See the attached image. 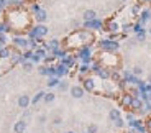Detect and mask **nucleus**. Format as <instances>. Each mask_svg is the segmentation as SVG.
<instances>
[{
    "label": "nucleus",
    "mask_w": 151,
    "mask_h": 133,
    "mask_svg": "<svg viewBox=\"0 0 151 133\" xmlns=\"http://www.w3.org/2000/svg\"><path fill=\"white\" fill-rule=\"evenodd\" d=\"M100 46H102V50L109 51V53H113V51L118 50V43L113 41V40H104V41L100 43Z\"/></svg>",
    "instance_id": "obj_1"
},
{
    "label": "nucleus",
    "mask_w": 151,
    "mask_h": 133,
    "mask_svg": "<svg viewBox=\"0 0 151 133\" xmlns=\"http://www.w3.org/2000/svg\"><path fill=\"white\" fill-rule=\"evenodd\" d=\"M17 104H18L20 109H28V107H30V104H31L30 95H27V94L18 95V100H17Z\"/></svg>",
    "instance_id": "obj_2"
},
{
    "label": "nucleus",
    "mask_w": 151,
    "mask_h": 133,
    "mask_svg": "<svg viewBox=\"0 0 151 133\" xmlns=\"http://www.w3.org/2000/svg\"><path fill=\"white\" fill-rule=\"evenodd\" d=\"M69 91H71V95L74 97V99H82L84 94H86V91H84L82 86H72Z\"/></svg>",
    "instance_id": "obj_3"
},
{
    "label": "nucleus",
    "mask_w": 151,
    "mask_h": 133,
    "mask_svg": "<svg viewBox=\"0 0 151 133\" xmlns=\"http://www.w3.org/2000/svg\"><path fill=\"white\" fill-rule=\"evenodd\" d=\"M12 43H13V46H17V48H27V46L30 45V41L22 38V36H15V38L12 40Z\"/></svg>",
    "instance_id": "obj_4"
},
{
    "label": "nucleus",
    "mask_w": 151,
    "mask_h": 133,
    "mask_svg": "<svg viewBox=\"0 0 151 133\" xmlns=\"http://www.w3.org/2000/svg\"><path fill=\"white\" fill-rule=\"evenodd\" d=\"M13 132L15 133H25L27 132V122H25V120H18V122L13 125Z\"/></svg>",
    "instance_id": "obj_5"
},
{
    "label": "nucleus",
    "mask_w": 151,
    "mask_h": 133,
    "mask_svg": "<svg viewBox=\"0 0 151 133\" xmlns=\"http://www.w3.org/2000/svg\"><path fill=\"white\" fill-rule=\"evenodd\" d=\"M46 18H48V15H46V12L43 10V8H40V10H38L36 13H35V20H36V22L40 23V25H41V23H45V22H46Z\"/></svg>",
    "instance_id": "obj_6"
},
{
    "label": "nucleus",
    "mask_w": 151,
    "mask_h": 133,
    "mask_svg": "<svg viewBox=\"0 0 151 133\" xmlns=\"http://www.w3.org/2000/svg\"><path fill=\"white\" fill-rule=\"evenodd\" d=\"M82 17H84V20H86V22H92V20L97 18V13H95V10H86L82 13Z\"/></svg>",
    "instance_id": "obj_7"
},
{
    "label": "nucleus",
    "mask_w": 151,
    "mask_h": 133,
    "mask_svg": "<svg viewBox=\"0 0 151 133\" xmlns=\"http://www.w3.org/2000/svg\"><path fill=\"white\" fill-rule=\"evenodd\" d=\"M84 91H89V92H92L95 89V84H94V79H91V77H89V79H86L84 81Z\"/></svg>",
    "instance_id": "obj_8"
},
{
    "label": "nucleus",
    "mask_w": 151,
    "mask_h": 133,
    "mask_svg": "<svg viewBox=\"0 0 151 133\" xmlns=\"http://www.w3.org/2000/svg\"><path fill=\"white\" fill-rule=\"evenodd\" d=\"M84 27L86 28H95V30H97V28H102V23L95 18V20H92V22H86L84 23Z\"/></svg>",
    "instance_id": "obj_9"
},
{
    "label": "nucleus",
    "mask_w": 151,
    "mask_h": 133,
    "mask_svg": "<svg viewBox=\"0 0 151 133\" xmlns=\"http://www.w3.org/2000/svg\"><path fill=\"white\" fill-rule=\"evenodd\" d=\"M120 117H122V114H120V110H118V109H112V110H110V114H109L110 122H115V120H118Z\"/></svg>",
    "instance_id": "obj_10"
},
{
    "label": "nucleus",
    "mask_w": 151,
    "mask_h": 133,
    "mask_svg": "<svg viewBox=\"0 0 151 133\" xmlns=\"http://www.w3.org/2000/svg\"><path fill=\"white\" fill-rule=\"evenodd\" d=\"M12 56V50L10 48H0V59H7Z\"/></svg>",
    "instance_id": "obj_11"
},
{
    "label": "nucleus",
    "mask_w": 151,
    "mask_h": 133,
    "mask_svg": "<svg viewBox=\"0 0 151 133\" xmlns=\"http://www.w3.org/2000/svg\"><path fill=\"white\" fill-rule=\"evenodd\" d=\"M54 69H56V76H66V74L69 72L68 68H66L64 64H59L58 68H54Z\"/></svg>",
    "instance_id": "obj_12"
},
{
    "label": "nucleus",
    "mask_w": 151,
    "mask_h": 133,
    "mask_svg": "<svg viewBox=\"0 0 151 133\" xmlns=\"http://www.w3.org/2000/svg\"><path fill=\"white\" fill-rule=\"evenodd\" d=\"M54 99H56V95L53 94V92H46L45 97H43V100H45V104H53Z\"/></svg>",
    "instance_id": "obj_13"
},
{
    "label": "nucleus",
    "mask_w": 151,
    "mask_h": 133,
    "mask_svg": "<svg viewBox=\"0 0 151 133\" xmlns=\"http://www.w3.org/2000/svg\"><path fill=\"white\" fill-rule=\"evenodd\" d=\"M132 109H136V110H140V109H143V102H141L140 99H136V97H133V100H132Z\"/></svg>",
    "instance_id": "obj_14"
},
{
    "label": "nucleus",
    "mask_w": 151,
    "mask_h": 133,
    "mask_svg": "<svg viewBox=\"0 0 151 133\" xmlns=\"http://www.w3.org/2000/svg\"><path fill=\"white\" fill-rule=\"evenodd\" d=\"M45 94H46V92H43V91L36 92V95H35L33 99H31V104H33V105H36V104L40 102V100H43V97H45Z\"/></svg>",
    "instance_id": "obj_15"
},
{
    "label": "nucleus",
    "mask_w": 151,
    "mask_h": 133,
    "mask_svg": "<svg viewBox=\"0 0 151 133\" xmlns=\"http://www.w3.org/2000/svg\"><path fill=\"white\" fill-rule=\"evenodd\" d=\"M120 30V27H118V23L115 22H110L109 25H107V31H110V33H115V31Z\"/></svg>",
    "instance_id": "obj_16"
},
{
    "label": "nucleus",
    "mask_w": 151,
    "mask_h": 133,
    "mask_svg": "<svg viewBox=\"0 0 151 133\" xmlns=\"http://www.w3.org/2000/svg\"><path fill=\"white\" fill-rule=\"evenodd\" d=\"M23 71H25V72H31V71H33V63H31V61H23Z\"/></svg>",
    "instance_id": "obj_17"
},
{
    "label": "nucleus",
    "mask_w": 151,
    "mask_h": 133,
    "mask_svg": "<svg viewBox=\"0 0 151 133\" xmlns=\"http://www.w3.org/2000/svg\"><path fill=\"white\" fill-rule=\"evenodd\" d=\"M59 82H61V81L58 79V77H51V79L48 81V87H51V89H53V87H58V84H59Z\"/></svg>",
    "instance_id": "obj_18"
},
{
    "label": "nucleus",
    "mask_w": 151,
    "mask_h": 133,
    "mask_svg": "<svg viewBox=\"0 0 151 133\" xmlns=\"http://www.w3.org/2000/svg\"><path fill=\"white\" fill-rule=\"evenodd\" d=\"M132 74L135 77H138V76H141V74H143V69H141L140 66H135V68L132 69Z\"/></svg>",
    "instance_id": "obj_19"
},
{
    "label": "nucleus",
    "mask_w": 151,
    "mask_h": 133,
    "mask_svg": "<svg viewBox=\"0 0 151 133\" xmlns=\"http://www.w3.org/2000/svg\"><path fill=\"white\" fill-rule=\"evenodd\" d=\"M151 18V12L150 10H145L143 13H141V23H145L146 20H150Z\"/></svg>",
    "instance_id": "obj_20"
},
{
    "label": "nucleus",
    "mask_w": 151,
    "mask_h": 133,
    "mask_svg": "<svg viewBox=\"0 0 151 133\" xmlns=\"http://www.w3.org/2000/svg\"><path fill=\"white\" fill-rule=\"evenodd\" d=\"M63 64H64L66 68H71V66L74 64V58H64V59H63Z\"/></svg>",
    "instance_id": "obj_21"
},
{
    "label": "nucleus",
    "mask_w": 151,
    "mask_h": 133,
    "mask_svg": "<svg viewBox=\"0 0 151 133\" xmlns=\"http://www.w3.org/2000/svg\"><path fill=\"white\" fill-rule=\"evenodd\" d=\"M95 72H99V76L102 77V79H107V77H110L109 71H104V69H100V68H99V69H97V71H95Z\"/></svg>",
    "instance_id": "obj_22"
},
{
    "label": "nucleus",
    "mask_w": 151,
    "mask_h": 133,
    "mask_svg": "<svg viewBox=\"0 0 151 133\" xmlns=\"http://www.w3.org/2000/svg\"><path fill=\"white\" fill-rule=\"evenodd\" d=\"M99 132V127L95 123H91V125L87 127V133H97Z\"/></svg>",
    "instance_id": "obj_23"
},
{
    "label": "nucleus",
    "mask_w": 151,
    "mask_h": 133,
    "mask_svg": "<svg viewBox=\"0 0 151 133\" xmlns=\"http://www.w3.org/2000/svg\"><path fill=\"white\" fill-rule=\"evenodd\" d=\"M38 72H40L41 76H49V68H46V66H41V68L38 69Z\"/></svg>",
    "instance_id": "obj_24"
},
{
    "label": "nucleus",
    "mask_w": 151,
    "mask_h": 133,
    "mask_svg": "<svg viewBox=\"0 0 151 133\" xmlns=\"http://www.w3.org/2000/svg\"><path fill=\"white\" fill-rule=\"evenodd\" d=\"M35 54H36V56H40L43 59V58H46V50H45V48H38Z\"/></svg>",
    "instance_id": "obj_25"
},
{
    "label": "nucleus",
    "mask_w": 151,
    "mask_h": 133,
    "mask_svg": "<svg viewBox=\"0 0 151 133\" xmlns=\"http://www.w3.org/2000/svg\"><path fill=\"white\" fill-rule=\"evenodd\" d=\"M113 125L117 127V128H123V125H125V120L120 117L118 120H115V122H113Z\"/></svg>",
    "instance_id": "obj_26"
},
{
    "label": "nucleus",
    "mask_w": 151,
    "mask_h": 133,
    "mask_svg": "<svg viewBox=\"0 0 151 133\" xmlns=\"http://www.w3.org/2000/svg\"><path fill=\"white\" fill-rule=\"evenodd\" d=\"M23 58H22V54H18V53H15L13 54V56H12V63H13V64H17V63L18 61H22Z\"/></svg>",
    "instance_id": "obj_27"
},
{
    "label": "nucleus",
    "mask_w": 151,
    "mask_h": 133,
    "mask_svg": "<svg viewBox=\"0 0 151 133\" xmlns=\"http://www.w3.org/2000/svg\"><path fill=\"white\" fill-rule=\"evenodd\" d=\"M58 89H59L61 92H64V91H68V89H69V86H68V82H59V84H58Z\"/></svg>",
    "instance_id": "obj_28"
},
{
    "label": "nucleus",
    "mask_w": 151,
    "mask_h": 133,
    "mask_svg": "<svg viewBox=\"0 0 151 133\" xmlns=\"http://www.w3.org/2000/svg\"><path fill=\"white\" fill-rule=\"evenodd\" d=\"M33 51H27V53H25V54H22V58H23V59H25V61H28V59H31V58H33Z\"/></svg>",
    "instance_id": "obj_29"
},
{
    "label": "nucleus",
    "mask_w": 151,
    "mask_h": 133,
    "mask_svg": "<svg viewBox=\"0 0 151 133\" xmlns=\"http://www.w3.org/2000/svg\"><path fill=\"white\" fill-rule=\"evenodd\" d=\"M61 123H63V118H61L59 115H56V117L53 118V125H56V127H58V125H61Z\"/></svg>",
    "instance_id": "obj_30"
},
{
    "label": "nucleus",
    "mask_w": 151,
    "mask_h": 133,
    "mask_svg": "<svg viewBox=\"0 0 151 133\" xmlns=\"http://www.w3.org/2000/svg\"><path fill=\"white\" fill-rule=\"evenodd\" d=\"M79 71L82 72V74H84V72H89V66H87V64H82V66L79 68Z\"/></svg>",
    "instance_id": "obj_31"
},
{
    "label": "nucleus",
    "mask_w": 151,
    "mask_h": 133,
    "mask_svg": "<svg viewBox=\"0 0 151 133\" xmlns=\"http://www.w3.org/2000/svg\"><path fill=\"white\" fill-rule=\"evenodd\" d=\"M7 43V36L4 33H0V45H5Z\"/></svg>",
    "instance_id": "obj_32"
},
{
    "label": "nucleus",
    "mask_w": 151,
    "mask_h": 133,
    "mask_svg": "<svg viewBox=\"0 0 151 133\" xmlns=\"http://www.w3.org/2000/svg\"><path fill=\"white\" fill-rule=\"evenodd\" d=\"M38 122H40V123H45V122H46V115H38Z\"/></svg>",
    "instance_id": "obj_33"
},
{
    "label": "nucleus",
    "mask_w": 151,
    "mask_h": 133,
    "mask_svg": "<svg viewBox=\"0 0 151 133\" xmlns=\"http://www.w3.org/2000/svg\"><path fill=\"white\" fill-rule=\"evenodd\" d=\"M40 59H41V58H40V56H36V54H33V58H31V61H35V63H38Z\"/></svg>",
    "instance_id": "obj_34"
},
{
    "label": "nucleus",
    "mask_w": 151,
    "mask_h": 133,
    "mask_svg": "<svg viewBox=\"0 0 151 133\" xmlns=\"http://www.w3.org/2000/svg\"><path fill=\"white\" fill-rule=\"evenodd\" d=\"M148 84H151V72L148 74Z\"/></svg>",
    "instance_id": "obj_35"
},
{
    "label": "nucleus",
    "mask_w": 151,
    "mask_h": 133,
    "mask_svg": "<svg viewBox=\"0 0 151 133\" xmlns=\"http://www.w3.org/2000/svg\"><path fill=\"white\" fill-rule=\"evenodd\" d=\"M2 12H4V5L0 4V13H2Z\"/></svg>",
    "instance_id": "obj_36"
},
{
    "label": "nucleus",
    "mask_w": 151,
    "mask_h": 133,
    "mask_svg": "<svg viewBox=\"0 0 151 133\" xmlns=\"http://www.w3.org/2000/svg\"><path fill=\"white\" fill-rule=\"evenodd\" d=\"M148 99H150V102H151V92H150V94H148Z\"/></svg>",
    "instance_id": "obj_37"
},
{
    "label": "nucleus",
    "mask_w": 151,
    "mask_h": 133,
    "mask_svg": "<svg viewBox=\"0 0 151 133\" xmlns=\"http://www.w3.org/2000/svg\"><path fill=\"white\" fill-rule=\"evenodd\" d=\"M148 33H150V35H151V27H150V30H148Z\"/></svg>",
    "instance_id": "obj_38"
},
{
    "label": "nucleus",
    "mask_w": 151,
    "mask_h": 133,
    "mask_svg": "<svg viewBox=\"0 0 151 133\" xmlns=\"http://www.w3.org/2000/svg\"><path fill=\"white\" fill-rule=\"evenodd\" d=\"M64 133H74V132H64Z\"/></svg>",
    "instance_id": "obj_39"
},
{
    "label": "nucleus",
    "mask_w": 151,
    "mask_h": 133,
    "mask_svg": "<svg viewBox=\"0 0 151 133\" xmlns=\"http://www.w3.org/2000/svg\"><path fill=\"white\" fill-rule=\"evenodd\" d=\"M122 2H127V0H122Z\"/></svg>",
    "instance_id": "obj_40"
}]
</instances>
